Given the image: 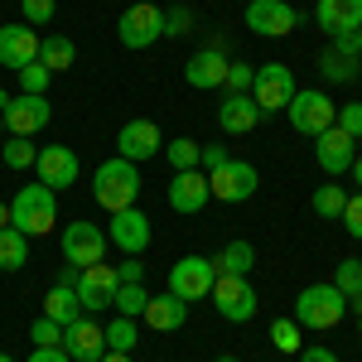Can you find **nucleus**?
<instances>
[{"instance_id":"obj_1","label":"nucleus","mask_w":362,"mask_h":362,"mask_svg":"<svg viewBox=\"0 0 362 362\" xmlns=\"http://www.w3.org/2000/svg\"><path fill=\"white\" fill-rule=\"evenodd\" d=\"M343 314H348V295L338 290L334 280H324V285H305L300 290V300H295V324L300 329H314V334H329V329H338L343 324Z\"/></svg>"},{"instance_id":"obj_23","label":"nucleus","mask_w":362,"mask_h":362,"mask_svg":"<svg viewBox=\"0 0 362 362\" xmlns=\"http://www.w3.org/2000/svg\"><path fill=\"white\" fill-rule=\"evenodd\" d=\"M155 334H174V329H184L189 324V300H179V295H150V305H145V314H140Z\"/></svg>"},{"instance_id":"obj_29","label":"nucleus","mask_w":362,"mask_h":362,"mask_svg":"<svg viewBox=\"0 0 362 362\" xmlns=\"http://www.w3.org/2000/svg\"><path fill=\"white\" fill-rule=\"evenodd\" d=\"M34 160H39V145L29 136H5L0 140V165L5 169H34Z\"/></svg>"},{"instance_id":"obj_14","label":"nucleus","mask_w":362,"mask_h":362,"mask_svg":"<svg viewBox=\"0 0 362 362\" xmlns=\"http://www.w3.org/2000/svg\"><path fill=\"white\" fill-rule=\"evenodd\" d=\"M160 150H165V136H160V126H155V121H145V116L126 121V126L116 131V155H121V160H131V165L155 160Z\"/></svg>"},{"instance_id":"obj_12","label":"nucleus","mask_w":362,"mask_h":362,"mask_svg":"<svg viewBox=\"0 0 362 362\" xmlns=\"http://www.w3.org/2000/svg\"><path fill=\"white\" fill-rule=\"evenodd\" d=\"M107 242L126 256H145V247L155 242V223L140 213V208H121L112 213V227H107Z\"/></svg>"},{"instance_id":"obj_44","label":"nucleus","mask_w":362,"mask_h":362,"mask_svg":"<svg viewBox=\"0 0 362 362\" xmlns=\"http://www.w3.org/2000/svg\"><path fill=\"white\" fill-rule=\"evenodd\" d=\"M329 49H334V54L358 58V29H343V34H329Z\"/></svg>"},{"instance_id":"obj_32","label":"nucleus","mask_w":362,"mask_h":362,"mask_svg":"<svg viewBox=\"0 0 362 362\" xmlns=\"http://www.w3.org/2000/svg\"><path fill=\"white\" fill-rule=\"evenodd\" d=\"M102 334H107V348H112V353H131V348L140 343L136 319H126V314H116V319L107 324V329H102Z\"/></svg>"},{"instance_id":"obj_6","label":"nucleus","mask_w":362,"mask_h":362,"mask_svg":"<svg viewBox=\"0 0 362 362\" xmlns=\"http://www.w3.org/2000/svg\"><path fill=\"white\" fill-rule=\"evenodd\" d=\"M58 247H63V261H68V266L83 271V266H97V261L107 256L112 242H107V232H102L97 223H83V218H78V223H63Z\"/></svg>"},{"instance_id":"obj_8","label":"nucleus","mask_w":362,"mask_h":362,"mask_svg":"<svg viewBox=\"0 0 362 362\" xmlns=\"http://www.w3.org/2000/svg\"><path fill=\"white\" fill-rule=\"evenodd\" d=\"M208 300H213V309L223 314L227 324H247V319H256V290H251L247 276H218L213 290H208Z\"/></svg>"},{"instance_id":"obj_55","label":"nucleus","mask_w":362,"mask_h":362,"mask_svg":"<svg viewBox=\"0 0 362 362\" xmlns=\"http://www.w3.org/2000/svg\"><path fill=\"white\" fill-rule=\"evenodd\" d=\"M358 338H362V314H358Z\"/></svg>"},{"instance_id":"obj_52","label":"nucleus","mask_w":362,"mask_h":362,"mask_svg":"<svg viewBox=\"0 0 362 362\" xmlns=\"http://www.w3.org/2000/svg\"><path fill=\"white\" fill-rule=\"evenodd\" d=\"M0 227H10V203H0Z\"/></svg>"},{"instance_id":"obj_3","label":"nucleus","mask_w":362,"mask_h":362,"mask_svg":"<svg viewBox=\"0 0 362 362\" xmlns=\"http://www.w3.org/2000/svg\"><path fill=\"white\" fill-rule=\"evenodd\" d=\"M92 198H97L107 213L136 208V198H140V169L131 165V160H121V155L102 160L97 174H92Z\"/></svg>"},{"instance_id":"obj_30","label":"nucleus","mask_w":362,"mask_h":362,"mask_svg":"<svg viewBox=\"0 0 362 362\" xmlns=\"http://www.w3.org/2000/svg\"><path fill=\"white\" fill-rule=\"evenodd\" d=\"M319 73H324V83H353L362 68H358V58H348V54H334V49H324L319 54Z\"/></svg>"},{"instance_id":"obj_43","label":"nucleus","mask_w":362,"mask_h":362,"mask_svg":"<svg viewBox=\"0 0 362 362\" xmlns=\"http://www.w3.org/2000/svg\"><path fill=\"white\" fill-rule=\"evenodd\" d=\"M189 29H194V15H189L184 5H179V10H165V34L169 39H179V34H189Z\"/></svg>"},{"instance_id":"obj_21","label":"nucleus","mask_w":362,"mask_h":362,"mask_svg":"<svg viewBox=\"0 0 362 362\" xmlns=\"http://www.w3.org/2000/svg\"><path fill=\"white\" fill-rule=\"evenodd\" d=\"M227 63H232L227 54H218V49H208V44H203V49L184 63V83L198 87V92H213V87L227 83Z\"/></svg>"},{"instance_id":"obj_16","label":"nucleus","mask_w":362,"mask_h":362,"mask_svg":"<svg viewBox=\"0 0 362 362\" xmlns=\"http://www.w3.org/2000/svg\"><path fill=\"white\" fill-rule=\"evenodd\" d=\"M49 121H54L49 97H29V92H20V97H10V107H5V131H10V136H29L34 140Z\"/></svg>"},{"instance_id":"obj_37","label":"nucleus","mask_w":362,"mask_h":362,"mask_svg":"<svg viewBox=\"0 0 362 362\" xmlns=\"http://www.w3.org/2000/svg\"><path fill=\"white\" fill-rule=\"evenodd\" d=\"M334 285L348 295V300H362V261H338Z\"/></svg>"},{"instance_id":"obj_48","label":"nucleus","mask_w":362,"mask_h":362,"mask_svg":"<svg viewBox=\"0 0 362 362\" xmlns=\"http://www.w3.org/2000/svg\"><path fill=\"white\" fill-rule=\"evenodd\" d=\"M29 362H73V358H68L63 348H34V358H29Z\"/></svg>"},{"instance_id":"obj_51","label":"nucleus","mask_w":362,"mask_h":362,"mask_svg":"<svg viewBox=\"0 0 362 362\" xmlns=\"http://www.w3.org/2000/svg\"><path fill=\"white\" fill-rule=\"evenodd\" d=\"M353 184H358V189H362V155H358V160H353Z\"/></svg>"},{"instance_id":"obj_58","label":"nucleus","mask_w":362,"mask_h":362,"mask_svg":"<svg viewBox=\"0 0 362 362\" xmlns=\"http://www.w3.org/2000/svg\"><path fill=\"white\" fill-rule=\"evenodd\" d=\"M0 131H5V116H0Z\"/></svg>"},{"instance_id":"obj_13","label":"nucleus","mask_w":362,"mask_h":362,"mask_svg":"<svg viewBox=\"0 0 362 362\" xmlns=\"http://www.w3.org/2000/svg\"><path fill=\"white\" fill-rule=\"evenodd\" d=\"M116 266H107V261H97V266H83L78 271V305H83V314H97V309H112L116 300Z\"/></svg>"},{"instance_id":"obj_25","label":"nucleus","mask_w":362,"mask_h":362,"mask_svg":"<svg viewBox=\"0 0 362 362\" xmlns=\"http://www.w3.org/2000/svg\"><path fill=\"white\" fill-rule=\"evenodd\" d=\"M39 63H44L49 73H68V68L78 63V44H73L68 34H44V39H39Z\"/></svg>"},{"instance_id":"obj_34","label":"nucleus","mask_w":362,"mask_h":362,"mask_svg":"<svg viewBox=\"0 0 362 362\" xmlns=\"http://www.w3.org/2000/svg\"><path fill=\"white\" fill-rule=\"evenodd\" d=\"M343 203H348V189L343 184H319L314 189V213L319 218H343Z\"/></svg>"},{"instance_id":"obj_39","label":"nucleus","mask_w":362,"mask_h":362,"mask_svg":"<svg viewBox=\"0 0 362 362\" xmlns=\"http://www.w3.org/2000/svg\"><path fill=\"white\" fill-rule=\"evenodd\" d=\"M20 15H25V25H49L58 15V0H20Z\"/></svg>"},{"instance_id":"obj_22","label":"nucleus","mask_w":362,"mask_h":362,"mask_svg":"<svg viewBox=\"0 0 362 362\" xmlns=\"http://www.w3.org/2000/svg\"><path fill=\"white\" fill-rule=\"evenodd\" d=\"M218 126L227 136H247V131L261 126V107L251 102V92H227L223 107H218Z\"/></svg>"},{"instance_id":"obj_5","label":"nucleus","mask_w":362,"mask_h":362,"mask_svg":"<svg viewBox=\"0 0 362 362\" xmlns=\"http://www.w3.org/2000/svg\"><path fill=\"white\" fill-rule=\"evenodd\" d=\"M295 92H300V87H295V73H290L285 63H261V68H256L251 102L261 107V121H266V116H276V112H285Z\"/></svg>"},{"instance_id":"obj_38","label":"nucleus","mask_w":362,"mask_h":362,"mask_svg":"<svg viewBox=\"0 0 362 362\" xmlns=\"http://www.w3.org/2000/svg\"><path fill=\"white\" fill-rule=\"evenodd\" d=\"M29 338H34V348H63V324H54V319H34L29 324Z\"/></svg>"},{"instance_id":"obj_57","label":"nucleus","mask_w":362,"mask_h":362,"mask_svg":"<svg viewBox=\"0 0 362 362\" xmlns=\"http://www.w3.org/2000/svg\"><path fill=\"white\" fill-rule=\"evenodd\" d=\"M218 362H237V358H218Z\"/></svg>"},{"instance_id":"obj_49","label":"nucleus","mask_w":362,"mask_h":362,"mask_svg":"<svg viewBox=\"0 0 362 362\" xmlns=\"http://www.w3.org/2000/svg\"><path fill=\"white\" fill-rule=\"evenodd\" d=\"M54 285H68V290H73V285H78V266H63V271H58V280Z\"/></svg>"},{"instance_id":"obj_54","label":"nucleus","mask_w":362,"mask_h":362,"mask_svg":"<svg viewBox=\"0 0 362 362\" xmlns=\"http://www.w3.org/2000/svg\"><path fill=\"white\" fill-rule=\"evenodd\" d=\"M358 58H362V25H358Z\"/></svg>"},{"instance_id":"obj_17","label":"nucleus","mask_w":362,"mask_h":362,"mask_svg":"<svg viewBox=\"0 0 362 362\" xmlns=\"http://www.w3.org/2000/svg\"><path fill=\"white\" fill-rule=\"evenodd\" d=\"M63 353H68L73 362H97L102 353H107V334H102V324L87 319V314H78L73 324H63Z\"/></svg>"},{"instance_id":"obj_41","label":"nucleus","mask_w":362,"mask_h":362,"mask_svg":"<svg viewBox=\"0 0 362 362\" xmlns=\"http://www.w3.org/2000/svg\"><path fill=\"white\" fill-rule=\"evenodd\" d=\"M338 223L348 227V237H353V242H362V189L343 203V218H338Z\"/></svg>"},{"instance_id":"obj_46","label":"nucleus","mask_w":362,"mask_h":362,"mask_svg":"<svg viewBox=\"0 0 362 362\" xmlns=\"http://www.w3.org/2000/svg\"><path fill=\"white\" fill-rule=\"evenodd\" d=\"M140 276H145V266H140L136 256H131V261H121V266H116V280H121V285H136Z\"/></svg>"},{"instance_id":"obj_50","label":"nucleus","mask_w":362,"mask_h":362,"mask_svg":"<svg viewBox=\"0 0 362 362\" xmlns=\"http://www.w3.org/2000/svg\"><path fill=\"white\" fill-rule=\"evenodd\" d=\"M97 362H131V353H112V348H107V353H102Z\"/></svg>"},{"instance_id":"obj_4","label":"nucleus","mask_w":362,"mask_h":362,"mask_svg":"<svg viewBox=\"0 0 362 362\" xmlns=\"http://www.w3.org/2000/svg\"><path fill=\"white\" fill-rule=\"evenodd\" d=\"M285 116H290V126H295L300 136L314 140V136H324V131L338 121V102L324 92V87H309V92H295V97H290Z\"/></svg>"},{"instance_id":"obj_28","label":"nucleus","mask_w":362,"mask_h":362,"mask_svg":"<svg viewBox=\"0 0 362 362\" xmlns=\"http://www.w3.org/2000/svg\"><path fill=\"white\" fill-rule=\"evenodd\" d=\"M29 261V237L20 227H0V271H25Z\"/></svg>"},{"instance_id":"obj_18","label":"nucleus","mask_w":362,"mask_h":362,"mask_svg":"<svg viewBox=\"0 0 362 362\" xmlns=\"http://www.w3.org/2000/svg\"><path fill=\"white\" fill-rule=\"evenodd\" d=\"M314 160L324 174H348L353 160H358V140L348 136L343 126H329L324 136H314Z\"/></svg>"},{"instance_id":"obj_24","label":"nucleus","mask_w":362,"mask_h":362,"mask_svg":"<svg viewBox=\"0 0 362 362\" xmlns=\"http://www.w3.org/2000/svg\"><path fill=\"white\" fill-rule=\"evenodd\" d=\"M314 20H319V29H329V34L358 29L362 25V0H319L314 5Z\"/></svg>"},{"instance_id":"obj_26","label":"nucleus","mask_w":362,"mask_h":362,"mask_svg":"<svg viewBox=\"0 0 362 362\" xmlns=\"http://www.w3.org/2000/svg\"><path fill=\"white\" fill-rule=\"evenodd\" d=\"M251 266H256V247L242 242V237L227 242V247L213 256V271H218V276H251Z\"/></svg>"},{"instance_id":"obj_19","label":"nucleus","mask_w":362,"mask_h":362,"mask_svg":"<svg viewBox=\"0 0 362 362\" xmlns=\"http://www.w3.org/2000/svg\"><path fill=\"white\" fill-rule=\"evenodd\" d=\"M34 165H39V184H49L54 194L78 184V155H73L68 145H44Z\"/></svg>"},{"instance_id":"obj_35","label":"nucleus","mask_w":362,"mask_h":362,"mask_svg":"<svg viewBox=\"0 0 362 362\" xmlns=\"http://www.w3.org/2000/svg\"><path fill=\"white\" fill-rule=\"evenodd\" d=\"M271 343H276V353H295V358H300V348H305V329H300L295 319H276V324H271Z\"/></svg>"},{"instance_id":"obj_27","label":"nucleus","mask_w":362,"mask_h":362,"mask_svg":"<svg viewBox=\"0 0 362 362\" xmlns=\"http://www.w3.org/2000/svg\"><path fill=\"white\" fill-rule=\"evenodd\" d=\"M78 314H83V305H78V290L54 285V290L44 295V319H54V324H73Z\"/></svg>"},{"instance_id":"obj_36","label":"nucleus","mask_w":362,"mask_h":362,"mask_svg":"<svg viewBox=\"0 0 362 362\" xmlns=\"http://www.w3.org/2000/svg\"><path fill=\"white\" fill-rule=\"evenodd\" d=\"M49 83H54V73H49L39 58L20 68V92H29V97H44V92H49Z\"/></svg>"},{"instance_id":"obj_2","label":"nucleus","mask_w":362,"mask_h":362,"mask_svg":"<svg viewBox=\"0 0 362 362\" xmlns=\"http://www.w3.org/2000/svg\"><path fill=\"white\" fill-rule=\"evenodd\" d=\"M10 227H20L29 242L34 237H49L58 227V194L49 184H25L20 194L10 198Z\"/></svg>"},{"instance_id":"obj_9","label":"nucleus","mask_w":362,"mask_h":362,"mask_svg":"<svg viewBox=\"0 0 362 362\" xmlns=\"http://www.w3.org/2000/svg\"><path fill=\"white\" fill-rule=\"evenodd\" d=\"M213 256H179L174 266H169V295H179V300H208V290H213Z\"/></svg>"},{"instance_id":"obj_40","label":"nucleus","mask_w":362,"mask_h":362,"mask_svg":"<svg viewBox=\"0 0 362 362\" xmlns=\"http://www.w3.org/2000/svg\"><path fill=\"white\" fill-rule=\"evenodd\" d=\"M251 83H256V63H237V58H232V63H227V92H251Z\"/></svg>"},{"instance_id":"obj_53","label":"nucleus","mask_w":362,"mask_h":362,"mask_svg":"<svg viewBox=\"0 0 362 362\" xmlns=\"http://www.w3.org/2000/svg\"><path fill=\"white\" fill-rule=\"evenodd\" d=\"M5 107H10V92H5V87H0V116H5Z\"/></svg>"},{"instance_id":"obj_56","label":"nucleus","mask_w":362,"mask_h":362,"mask_svg":"<svg viewBox=\"0 0 362 362\" xmlns=\"http://www.w3.org/2000/svg\"><path fill=\"white\" fill-rule=\"evenodd\" d=\"M0 362H15V358H5V353H0Z\"/></svg>"},{"instance_id":"obj_42","label":"nucleus","mask_w":362,"mask_h":362,"mask_svg":"<svg viewBox=\"0 0 362 362\" xmlns=\"http://www.w3.org/2000/svg\"><path fill=\"white\" fill-rule=\"evenodd\" d=\"M334 126H343L353 140H362V102H348V107H338V121Z\"/></svg>"},{"instance_id":"obj_45","label":"nucleus","mask_w":362,"mask_h":362,"mask_svg":"<svg viewBox=\"0 0 362 362\" xmlns=\"http://www.w3.org/2000/svg\"><path fill=\"white\" fill-rule=\"evenodd\" d=\"M227 160H232V155H227L223 145H203V160H198V169H203V174H213V169H223Z\"/></svg>"},{"instance_id":"obj_15","label":"nucleus","mask_w":362,"mask_h":362,"mask_svg":"<svg viewBox=\"0 0 362 362\" xmlns=\"http://www.w3.org/2000/svg\"><path fill=\"white\" fill-rule=\"evenodd\" d=\"M208 203H213L208 174H203V169H174V179H169V208L184 213V218H194Z\"/></svg>"},{"instance_id":"obj_47","label":"nucleus","mask_w":362,"mask_h":362,"mask_svg":"<svg viewBox=\"0 0 362 362\" xmlns=\"http://www.w3.org/2000/svg\"><path fill=\"white\" fill-rule=\"evenodd\" d=\"M300 362H338V358H334V348H319L314 343V348H300Z\"/></svg>"},{"instance_id":"obj_20","label":"nucleus","mask_w":362,"mask_h":362,"mask_svg":"<svg viewBox=\"0 0 362 362\" xmlns=\"http://www.w3.org/2000/svg\"><path fill=\"white\" fill-rule=\"evenodd\" d=\"M39 58V34L20 20V25H0V68H25Z\"/></svg>"},{"instance_id":"obj_33","label":"nucleus","mask_w":362,"mask_h":362,"mask_svg":"<svg viewBox=\"0 0 362 362\" xmlns=\"http://www.w3.org/2000/svg\"><path fill=\"white\" fill-rule=\"evenodd\" d=\"M165 160H169L174 169H198V160H203V145H198L194 136L165 140Z\"/></svg>"},{"instance_id":"obj_11","label":"nucleus","mask_w":362,"mask_h":362,"mask_svg":"<svg viewBox=\"0 0 362 362\" xmlns=\"http://www.w3.org/2000/svg\"><path fill=\"white\" fill-rule=\"evenodd\" d=\"M295 25H300V10L290 0H251L247 5V29L261 39H285V34H295Z\"/></svg>"},{"instance_id":"obj_10","label":"nucleus","mask_w":362,"mask_h":362,"mask_svg":"<svg viewBox=\"0 0 362 362\" xmlns=\"http://www.w3.org/2000/svg\"><path fill=\"white\" fill-rule=\"evenodd\" d=\"M208 189H213L218 203H247V198L261 189V174H256V165H247V160H227L223 169L208 174Z\"/></svg>"},{"instance_id":"obj_7","label":"nucleus","mask_w":362,"mask_h":362,"mask_svg":"<svg viewBox=\"0 0 362 362\" xmlns=\"http://www.w3.org/2000/svg\"><path fill=\"white\" fill-rule=\"evenodd\" d=\"M116 39L126 49H150L155 39H165V10L155 0H136L121 20H116Z\"/></svg>"},{"instance_id":"obj_31","label":"nucleus","mask_w":362,"mask_h":362,"mask_svg":"<svg viewBox=\"0 0 362 362\" xmlns=\"http://www.w3.org/2000/svg\"><path fill=\"white\" fill-rule=\"evenodd\" d=\"M145 305H150V290L145 285H116V300H112V309L116 314H126V319H140L145 314Z\"/></svg>"}]
</instances>
